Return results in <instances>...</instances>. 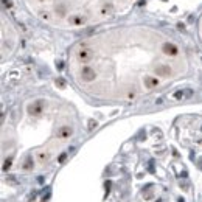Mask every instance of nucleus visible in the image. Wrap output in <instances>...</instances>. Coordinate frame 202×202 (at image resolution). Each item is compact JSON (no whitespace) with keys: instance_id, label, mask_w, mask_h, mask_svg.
Instances as JSON below:
<instances>
[{"instance_id":"obj_3","label":"nucleus","mask_w":202,"mask_h":202,"mask_svg":"<svg viewBox=\"0 0 202 202\" xmlns=\"http://www.w3.org/2000/svg\"><path fill=\"white\" fill-rule=\"evenodd\" d=\"M145 82H146V86L149 87V89H151V87H155L159 84V81L155 78H146V79H145Z\"/></svg>"},{"instance_id":"obj_4","label":"nucleus","mask_w":202,"mask_h":202,"mask_svg":"<svg viewBox=\"0 0 202 202\" xmlns=\"http://www.w3.org/2000/svg\"><path fill=\"white\" fill-rule=\"evenodd\" d=\"M72 134V129L70 128H62V129H61V131H59V137H62V138H66V137H68V135H70Z\"/></svg>"},{"instance_id":"obj_2","label":"nucleus","mask_w":202,"mask_h":202,"mask_svg":"<svg viewBox=\"0 0 202 202\" xmlns=\"http://www.w3.org/2000/svg\"><path fill=\"white\" fill-rule=\"evenodd\" d=\"M95 78V72L92 70V68H84V70H82V79H84V81H92V79Z\"/></svg>"},{"instance_id":"obj_1","label":"nucleus","mask_w":202,"mask_h":202,"mask_svg":"<svg viewBox=\"0 0 202 202\" xmlns=\"http://www.w3.org/2000/svg\"><path fill=\"white\" fill-rule=\"evenodd\" d=\"M78 58L81 61H90V58H92V51H90L86 45H82V47L78 50Z\"/></svg>"}]
</instances>
